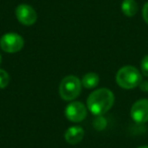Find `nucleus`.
I'll return each mask as SVG.
<instances>
[{"label":"nucleus","mask_w":148,"mask_h":148,"mask_svg":"<svg viewBox=\"0 0 148 148\" xmlns=\"http://www.w3.org/2000/svg\"><path fill=\"white\" fill-rule=\"evenodd\" d=\"M87 109L92 115L103 116L112 109L115 103V95L109 88L93 90L87 97Z\"/></svg>","instance_id":"nucleus-1"},{"label":"nucleus","mask_w":148,"mask_h":148,"mask_svg":"<svg viewBox=\"0 0 148 148\" xmlns=\"http://www.w3.org/2000/svg\"><path fill=\"white\" fill-rule=\"evenodd\" d=\"M116 82L124 89H133L142 82V74L136 67L126 65L118 70L116 74Z\"/></svg>","instance_id":"nucleus-2"},{"label":"nucleus","mask_w":148,"mask_h":148,"mask_svg":"<svg viewBox=\"0 0 148 148\" xmlns=\"http://www.w3.org/2000/svg\"><path fill=\"white\" fill-rule=\"evenodd\" d=\"M137 148H148V145H143V146H139Z\"/></svg>","instance_id":"nucleus-16"},{"label":"nucleus","mask_w":148,"mask_h":148,"mask_svg":"<svg viewBox=\"0 0 148 148\" xmlns=\"http://www.w3.org/2000/svg\"><path fill=\"white\" fill-rule=\"evenodd\" d=\"M65 117L72 123H79L87 116V107L80 101H72L65 108Z\"/></svg>","instance_id":"nucleus-5"},{"label":"nucleus","mask_w":148,"mask_h":148,"mask_svg":"<svg viewBox=\"0 0 148 148\" xmlns=\"http://www.w3.org/2000/svg\"><path fill=\"white\" fill-rule=\"evenodd\" d=\"M107 127V119L103 116H97L93 121V128L97 131H103Z\"/></svg>","instance_id":"nucleus-11"},{"label":"nucleus","mask_w":148,"mask_h":148,"mask_svg":"<svg viewBox=\"0 0 148 148\" xmlns=\"http://www.w3.org/2000/svg\"><path fill=\"white\" fill-rule=\"evenodd\" d=\"M130 115L134 122L144 124L148 122V99H141L133 103Z\"/></svg>","instance_id":"nucleus-7"},{"label":"nucleus","mask_w":148,"mask_h":148,"mask_svg":"<svg viewBox=\"0 0 148 148\" xmlns=\"http://www.w3.org/2000/svg\"><path fill=\"white\" fill-rule=\"evenodd\" d=\"M25 46V40L16 33H6L0 38V48L6 53H17Z\"/></svg>","instance_id":"nucleus-4"},{"label":"nucleus","mask_w":148,"mask_h":148,"mask_svg":"<svg viewBox=\"0 0 148 148\" xmlns=\"http://www.w3.org/2000/svg\"><path fill=\"white\" fill-rule=\"evenodd\" d=\"M9 80H10V77H9V74L5 71L4 69H1L0 68V89H3L8 85Z\"/></svg>","instance_id":"nucleus-12"},{"label":"nucleus","mask_w":148,"mask_h":148,"mask_svg":"<svg viewBox=\"0 0 148 148\" xmlns=\"http://www.w3.org/2000/svg\"><path fill=\"white\" fill-rule=\"evenodd\" d=\"M141 73L144 76L148 77V55L144 56V58L141 61Z\"/></svg>","instance_id":"nucleus-13"},{"label":"nucleus","mask_w":148,"mask_h":148,"mask_svg":"<svg viewBox=\"0 0 148 148\" xmlns=\"http://www.w3.org/2000/svg\"><path fill=\"white\" fill-rule=\"evenodd\" d=\"M139 87L141 88V90L147 92V91H148V81H142V82L140 83Z\"/></svg>","instance_id":"nucleus-15"},{"label":"nucleus","mask_w":148,"mask_h":148,"mask_svg":"<svg viewBox=\"0 0 148 148\" xmlns=\"http://www.w3.org/2000/svg\"><path fill=\"white\" fill-rule=\"evenodd\" d=\"M122 12L128 17H132L137 13L138 4L135 0H123L121 5Z\"/></svg>","instance_id":"nucleus-9"},{"label":"nucleus","mask_w":148,"mask_h":148,"mask_svg":"<svg viewBox=\"0 0 148 148\" xmlns=\"http://www.w3.org/2000/svg\"><path fill=\"white\" fill-rule=\"evenodd\" d=\"M83 136H84V130L80 126H72L69 127L66 130L65 134H64V138H65L66 142L72 145L78 144L79 142L82 141Z\"/></svg>","instance_id":"nucleus-8"},{"label":"nucleus","mask_w":148,"mask_h":148,"mask_svg":"<svg viewBox=\"0 0 148 148\" xmlns=\"http://www.w3.org/2000/svg\"><path fill=\"white\" fill-rule=\"evenodd\" d=\"M142 16H143L144 21L148 25V2L144 4L143 9H142Z\"/></svg>","instance_id":"nucleus-14"},{"label":"nucleus","mask_w":148,"mask_h":148,"mask_svg":"<svg viewBox=\"0 0 148 148\" xmlns=\"http://www.w3.org/2000/svg\"><path fill=\"white\" fill-rule=\"evenodd\" d=\"M1 61H2V58H1V54H0V64H1Z\"/></svg>","instance_id":"nucleus-17"},{"label":"nucleus","mask_w":148,"mask_h":148,"mask_svg":"<svg viewBox=\"0 0 148 148\" xmlns=\"http://www.w3.org/2000/svg\"><path fill=\"white\" fill-rule=\"evenodd\" d=\"M99 82V77L97 73L95 72H88L82 77L81 80V84L87 89H92L97 86Z\"/></svg>","instance_id":"nucleus-10"},{"label":"nucleus","mask_w":148,"mask_h":148,"mask_svg":"<svg viewBox=\"0 0 148 148\" xmlns=\"http://www.w3.org/2000/svg\"><path fill=\"white\" fill-rule=\"evenodd\" d=\"M81 81L75 75H68L62 79L59 86L60 97L64 101H74L81 92Z\"/></svg>","instance_id":"nucleus-3"},{"label":"nucleus","mask_w":148,"mask_h":148,"mask_svg":"<svg viewBox=\"0 0 148 148\" xmlns=\"http://www.w3.org/2000/svg\"><path fill=\"white\" fill-rule=\"evenodd\" d=\"M15 16L21 25L27 27L35 25L38 18L36 10L29 4H19L15 8Z\"/></svg>","instance_id":"nucleus-6"}]
</instances>
